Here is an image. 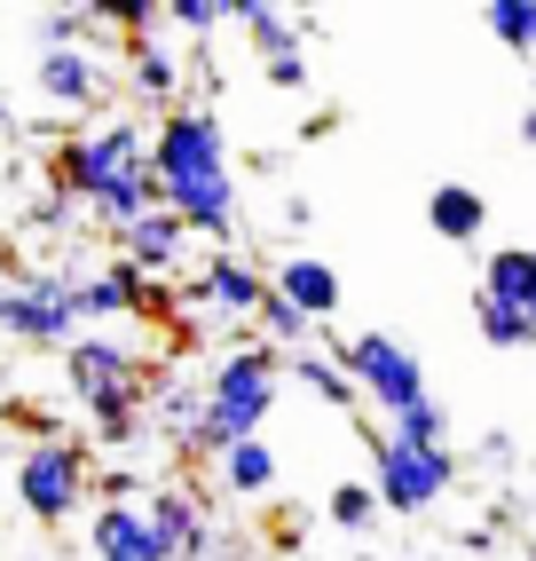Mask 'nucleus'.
<instances>
[{
    "label": "nucleus",
    "instance_id": "c756f323",
    "mask_svg": "<svg viewBox=\"0 0 536 561\" xmlns=\"http://www.w3.org/2000/svg\"><path fill=\"white\" fill-rule=\"evenodd\" d=\"M0 127H16V111H9V103H0Z\"/></svg>",
    "mask_w": 536,
    "mask_h": 561
},
{
    "label": "nucleus",
    "instance_id": "20e7f679",
    "mask_svg": "<svg viewBox=\"0 0 536 561\" xmlns=\"http://www.w3.org/2000/svg\"><path fill=\"white\" fill-rule=\"evenodd\" d=\"M63 380H71V396L95 411V435L110 443V451H127V443L142 435V364H135L127 341L80 332V341L63 348Z\"/></svg>",
    "mask_w": 536,
    "mask_h": 561
},
{
    "label": "nucleus",
    "instance_id": "a878e982",
    "mask_svg": "<svg viewBox=\"0 0 536 561\" xmlns=\"http://www.w3.org/2000/svg\"><path fill=\"white\" fill-rule=\"evenodd\" d=\"M324 514H331V522H339V530H348V538H363V530H371V522L387 514V506H378V491H371V482H339Z\"/></svg>",
    "mask_w": 536,
    "mask_h": 561
},
{
    "label": "nucleus",
    "instance_id": "393cba45",
    "mask_svg": "<svg viewBox=\"0 0 536 561\" xmlns=\"http://www.w3.org/2000/svg\"><path fill=\"white\" fill-rule=\"evenodd\" d=\"M481 24L497 32V41H505V48H536V0H489V9H481Z\"/></svg>",
    "mask_w": 536,
    "mask_h": 561
},
{
    "label": "nucleus",
    "instance_id": "dca6fc26",
    "mask_svg": "<svg viewBox=\"0 0 536 561\" xmlns=\"http://www.w3.org/2000/svg\"><path fill=\"white\" fill-rule=\"evenodd\" d=\"M427 221H434V238L474 245V238L489 230V198H481V191H466V182H442V191L427 198Z\"/></svg>",
    "mask_w": 536,
    "mask_h": 561
},
{
    "label": "nucleus",
    "instance_id": "7c9ffc66",
    "mask_svg": "<svg viewBox=\"0 0 536 561\" xmlns=\"http://www.w3.org/2000/svg\"><path fill=\"white\" fill-rule=\"evenodd\" d=\"M528 56H536V48H528Z\"/></svg>",
    "mask_w": 536,
    "mask_h": 561
},
{
    "label": "nucleus",
    "instance_id": "aec40b11",
    "mask_svg": "<svg viewBox=\"0 0 536 561\" xmlns=\"http://www.w3.org/2000/svg\"><path fill=\"white\" fill-rule=\"evenodd\" d=\"M284 371H292V380L308 388L316 403H331V411L363 403V396H356V380H348V364H339V356H316V348H300V356H284Z\"/></svg>",
    "mask_w": 536,
    "mask_h": 561
},
{
    "label": "nucleus",
    "instance_id": "cd10ccee",
    "mask_svg": "<svg viewBox=\"0 0 536 561\" xmlns=\"http://www.w3.org/2000/svg\"><path fill=\"white\" fill-rule=\"evenodd\" d=\"M260 71H268V88H284V95L308 88V56H284V64H260Z\"/></svg>",
    "mask_w": 536,
    "mask_h": 561
},
{
    "label": "nucleus",
    "instance_id": "9b49d317",
    "mask_svg": "<svg viewBox=\"0 0 536 561\" xmlns=\"http://www.w3.org/2000/svg\"><path fill=\"white\" fill-rule=\"evenodd\" d=\"M88 546H95V561H174V553H166V538L150 530V506H135V499L95 506Z\"/></svg>",
    "mask_w": 536,
    "mask_h": 561
},
{
    "label": "nucleus",
    "instance_id": "f03ea898",
    "mask_svg": "<svg viewBox=\"0 0 536 561\" xmlns=\"http://www.w3.org/2000/svg\"><path fill=\"white\" fill-rule=\"evenodd\" d=\"M56 198L88 206L95 221H110V230H135L142 214H159V174H150V135L135 119H103V127H80L71 142H56Z\"/></svg>",
    "mask_w": 536,
    "mask_h": 561
},
{
    "label": "nucleus",
    "instance_id": "ddd939ff",
    "mask_svg": "<svg viewBox=\"0 0 536 561\" xmlns=\"http://www.w3.org/2000/svg\"><path fill=\"white\" fill-rule=\"evenodd\" d=\"M182 253H189V221L182 214H142L135 230H119V261H135L142 277H166V270H182Z\"/></svg>",
    "mask_w": 536,
    "mask_h": 561
},
{
    "label": "nucleus",
    "instance_id": "6e6552de",
    "mask_svg": "<svg viewBox=\"0 0 536 561\" xmlns=\"http://www.w3.org/2000/svg\"><path fill=\"white\" fill-rule=\"evenodd\" d=\"M0 341H32V348H71V341H80V301H71V277L0 285Z\"/></svg>",
    "mask_w": 536,
    "mask_h": 561
},
{
    "label": "nucleus",
    "instance_id": "b1692460",
    "mask_svg": "<svg viewBox=\"0 0 536 561\" xmlns=\"http://www.w3.org/2000/svg\"><path fill=\"white\" fill-rule=\"evenodd\" d=\"M395 443H410V451H450V411H442V396H427V403H410L403 420L387 427Z\"/></svg>",
    "mask_w": 536,
    "mask_h": 561
},
{
    "label": "nucleus",
    "instance_id": "5701e85b",
    "mask_svg": "<svg viewBox=\"0 0 536 561\" xmlns=\"http://www.w3.org/2000/svg\"><path fill=\"white\" fill-rule=\"evenodd\" d=\"M253 324H260V348H277V356H300V348H308V332H316V324H308V317H300L284 293H277V285H268V301H260V317H253Z\"/></svg>",
    "mask_w": 536,
    "mask_h": 561
},
{
    "label": "nucleus",
    "instance_id": "2eb2a0df",
    "mask_svg": "<svg viewBox=\"0 0 536 561\" xmlns=\"http://www.w3.org/2000/svg\"><path fill=\"white\" fill-rule=\"evenodd\" d=\"M268 285H277V293H284V301H292L300 317H308V324H324V317L339 309V270H331V261L292 253V261H284V270L268 277Z\"/></svg>",
    "mask_w": 536,
    "mask_h": 561
},
{
    "label": "nucleus",
    "instance_id": "6ab92c4d",
    "mask_svg": "<svg viewBox=\"0 0 536 561\" xmlns=\"http://www.w3.org/2000/svg\"><path fill=\"white\" fill-rule=\"evenodd\" d=\"M237 24L253 32V56L260 64H284V56H308L300 48V24L284 9H268V0H237Z\"/></svg>",
    "mask_w": 536,
    "mask_h": 561
},
{
    "label": "nucleus",
    "instance_id": "423d86ee",
    "mask_svg": "<svg viewBox=\"0 0 536 561\" xmlns=\"http://www.w3.org/2000/svg\"><path fill=\"white\" fill-rule=\"evenodd\" d=\"M16 499H24V514L32 522H71L88 506V451L71 435H48V443H32V451L16 459Z\"/></svg>",
    "mask_w": 536,
    "mask_h": 561
},
{
    "label": "nucleus",
    "instance_id": "9d476101",
    "mask_svg": "<svg viewBox=\"0 0 536 561\" xmlns=\"http://www.w3.org/2000/svg\"><path fill=\"white\" fill-rule=\"evenodd\" d=\"M142 506H150V530L166 538V553H174V561H206V553H213V522H206V499L189 491V482H166V491H150Z\"/></svg>",
    "mask_w": 536,
    "mask_h": 561
},
{
    "label": "nucleus",
    "instance_id": "7ed1b4c3",
    "mask_svg": "<svg viewBox=\"0 0 536 561\" xmlns=\"http://www.w3.org/2000/svg\"><path fill=\"white\" fill-rule=\"evenodd\" d=\"M277 388H284V356L277 348H229L206 380V427L182 459H221L237 443H260V420L277 411Z\"/></svg>",
    "mask_w": 536,
    "mask_h": 561
},
{
    "label": "nucleus",
    "instance_id": "f3484780",
    "mask_svg": "<svg viewBox=\"0 0 536 561\" xmlns=\"http://www.w3.org/2000/svg\"><path fill=\"white\" fill-rule=\"evenodd\" d=\"M127 80H135V95H150V103H174L182 95V64H174V48L166 41H127Z\"/></svg>",
    "mask_w": 536,
    "mask_h": 561
},
{
    "label": "nucleus",
    "instance_id": "f257e3e1",
    "mask_svg": "<svg viewBox=\"0 0 536 561\" xmlns=\"http://www.w3.org/2000/svg\"><path fill=\"white\" fill-rule=\"evenodd\" d=\"M150 174H159L166 214L189 221V238L229 245L237 238V167H229V127L206 103H174L150 127Z\"/></svg>",
    "mask_w": 536,
    "mask_h": 561
},
{
    "label": "nucleus",
    "instance_id": "a211bd4d",
    "mask_svg": "<svg viewBox=\"0 0 536 561\" xmlns=\"http://www.w3.org/2000/svg\"><path fill=\"white\" fill-rule=\"evenodd\" d=\"M481 293H497L513 309H536V245H497L481 270Z\"/></svg>",
    "mask_w": 536,
    "mask_h": 561
},
{
    "label": "nucleus",
    "instance_id": "f8f14e48",
    "mask_svg": "<svg viewBox=\"0 0 536 561\" xmlns=\"http://www.w3.org/2000/svg\"><path fill=\"white\" fill-rule=\"evenodd\" d=\"M198 301H206L213 317H260L268 277L253 270V261H237V253H213L206 270H198Z\"/></svg>",
    "mask_w": 536,
    "mask_h": 561
},
{
    "label": "nucleus",
    "instance_id": "c85d7f7f",
    "mask_svg": "<svg viewBox=\"0 0 536 561\" xmlns=\"http://www.w3.org/2000/svg\"><path fill=\"white\" fill-rule=\"evenodd\" d=\"M521 142H536V111H528V119H521Z\"/></svg>",
    "mask_w": 536,
    "mask_h": 561
},
{
    "label": "nucleus",
    "instance_id": "bb28decb",
    "mask_svg": "<svg viewBox=\"0 0 536 561\" xmlns=\"http://www.w3.org/2000/svg\"><path fill=\"white\" fill-rule=\"evenodd\" d=\"M166 24L174 32H213V24H237V9H221V0H174Z\"/></svg>",
    "mask_w": 536,
    "mask_h": 561
},
{
    "label": "nucleus",
    "instance_id": "39448f33",
    "mask_svg": "<svg viewBox=\"0 0 536 561\" xmlns=\"http://www.w3.org/2000/svg\"><path fill=\"white\" fill-rule=\"evenodd\" d=\"M339 364H348V380L371 411H387V420H403L410 403H427V364H418L395 332H356L348 348H331Z\"/></svg>",
    "mask_w": 536,
    "mask_h": 561
},
{
    "label": "nucleus",
    "instance_id": "412c9836",
    "mask_svg": "<svg viewBox=\"0 0 536 561\" xmlns=\"http://www.w3.org/2000/svg\"><path fill=\"white\" fill-rule=\"evenodd\" d=\"M474 324H481V341L489 348H536V309H513V301H497V293H474Z\"/></svg>",
    "mask_w": 536,
    "mask_h": 561
},
{
    "label": "nucleus",
    "instance_id": "4468645a",
    "mask_svg": "<svg viewBox=\"0 0 536 561\" xmlns=\"http://www.w3.org/2000/svg\"><path fill=\"white\" fill-rule=\"evenodd\" d=\"M71 301H80V324H95V317H135V309L150 301V285H142L135 261H110V270H95V277H71Z\"/></svg>",
    "mask_w": 536,
    "mask_h": 561
},
{
    "label": "nucleus",
    "instance_id": "0eeeda50",
    "mask_svg": "<svg viewBox=\"0 0 536 561\" xmlns=\"http://www.w3.org/2000/svg\"><path fill=\"white\" fill-rule=\"evenodd\" d=\"M450 482H457L450 451H410V443H395V435L371 443V491H378L387 514H434L450 499Z\"/></svg>",
    "mask_w": 536,
    "mask_h": 561
},
{
    "label": "nucleus",
    "instance_id": "1a4fd4ad",
    "mask_svg": "<svg viewBox=\"0 0 536 561\" xmlns=\"http://www.w3.org/2000/svg\"><path fill=\"white\" fill-rule=\"evenodd\" d=\"M32 80H40V95L56 111H103L110 103V64L95 48H40Z\"/></svg>",
    "mask_w": 536,
    "mask_h": 561
},
{
    "label": "nucleus",
    "instance_id": "4be33fe9",
    "mask_svg": "<svg viewBox=\"0 0 536 561\" xmlns=\"http://www.w3.org/2000/svg\"><path fill=\"white\" fill-rule=\"evenodd\" d=\"M221 491L229 499H268V491H277V451H268V443H237V451H221Z\"/></svg>",
    "mask_w": 536,
    "mask_h": 561
}]
</instances>
